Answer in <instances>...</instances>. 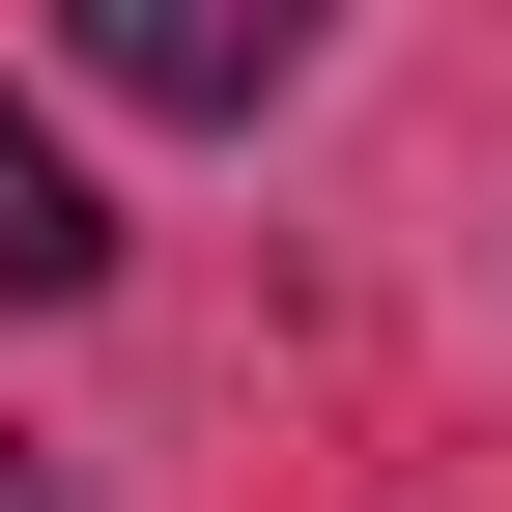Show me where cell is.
I'll use <instances>...</instances> for the list:
<instances>
[{
	"label": "cell",
	"mask_w": 512,
	"mask_h": 512,
	"mask_svg": "<svg viewBox=\"0 0 512 512\" xmlns=\"http://www.w3.org/2000/svg\"><path fill=\"white\" fill-rule=\"evenodd\" d=\"M0 512H57V484H29V456H0Z\"/></svg>",
	"instance_id": "cell-3"
},
{
	"label": "cell",
	"mask_w": 512,
	"mask_h": 512,
	"mask_svg": "<svg viewBox=\"0 0 512 512\" xmlns=\"http://www.w3.org/2000/svg\"><path fill=\"white\" fill-rule=\"evenodd\" d=\"M57 57H86V86H143V114H285V86H313L285 0H57Z\"/></svg>",
	"instance_id": "cell-1"
},
{
	"label": "cell",
	"mask_w": 512,
	"mask_h": 512,
	"mask_svg": "<svg viewBox=\"0 0 512 512\" xmlns=\"http://www.w3.org/2000/svg\"><path fill=\"white\" fill-rule=\"evenodd\" d=\"M86 285H114V200H86V143L0 86V313H86Z\"/></svg>",
	"instance_id": "cell-2"
}]
</instances>
